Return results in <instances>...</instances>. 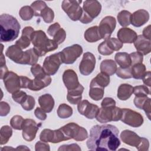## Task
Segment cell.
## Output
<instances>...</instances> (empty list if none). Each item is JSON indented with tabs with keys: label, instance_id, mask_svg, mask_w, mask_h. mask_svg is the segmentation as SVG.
I'll list each match as a JSON object with an SVG mask.
<instances>
[{
	"label": "cell",
	"instance_id": "obj_2",
	"mask_svg": "<svg viewBox=\"0 0 151 151\" xmlns=\"http://www.w3.org/2000/svg\"><path fill=\"white\" fill-rule=\"evenodd\" d=\"M1 42H10L16 39L19 33L21 25L17 19L6 14L0 16Z\"/></svg>",
	"mask_w": 151,
	"mask_h": 151
},
{
	"label": "cell",
	"instance_id": "obj_34",
	"mask_svg": "<svg viewBox=\"0 0 151 151\" xmlns=\"http://www.w3.org/2000/svg\"><path fill=\"white\" fill-rule=\"evenodd\" d=\"M131 16L132 14L129 11L123 10L117 16L118 22L123 27H127L131 24Z\"/></svg>",
	"mask_w": 151,
	"mask_h": 151
},
{
	"label": "cell",
	"instance_id": "obj_10",
	"mask_svg": "<svg viewBox=\"0 0 151 151\" xmlns=\"http://www.w3.org/2000/svg\"><path fill=\"white\" fill-rule=\"evenodd\" d=\"M116 25V19L111 16L104 17L100 22L98 27L99 32L101 39L107 40L114 30Z\"/></svg>",
	"mask_w": 151,
	"mask_h": 151
},
{
	"label": "cell",
	"instance_id": "obj_21",
	"mask_svg": "<svg viewBox=\"0 0 151 151\" xmlns=\"http://www.w3.org/2000/svg\"><path fill=\"white\" fill-rule=\"evenodd\" d=\"M118 39L123 44L133 43L136 39L137 38V34L133 29L124 27L120 28L117 34Z\"/></svg>",
	"mask_w": 151,
	"mask_h": 151
},
{
	"label": "cell",
	"instance_id": "obj_16",
	"mask_svg": "<svg viewBox=\"0 0 151 151\" xmlns=\"http://www.w3.org/2000/svg\"><path fill=\"white\" fill-rule=\"evenodd\" d=\"M51 82V77L44 73L35 76L34 80H31L28 88L32 91H39L43 88L48 86Z\"/></svg>",
	"mask_w": 151,
	"mask_h": 151
},
{
	"label": "cell",
	"instance_id": "obj_46",
	"mask_svg": "<svg viewBox=\"0 0 151 151\" xmlns=\"http://www.w3.org/2000/svg\"><path fill=\"white\" fill-rule=\"evenodd\" d=\"M116 73L117 77L123 79H127L132 77L131 74V67L127 68H122L119 67L117 68Z\"/></svg>",
	"mask_w": 151,
	"mask_h": 151
},
{
	"label": "cell",
	"instance_id": "obj_53",
	"mask_svg": "<svg viewBox=\"0 0 151 151\" xmlns=\"http://www.w3.org/2000/svg\"><path fill=\"white\" fill-rule=\"evenodd\" d=\"M58 150H81V148L76 143L61 146Z\"/></svg>",
	"mask_w": 151,
	"mask_h": 151
},
{
	"label": "cell",
	"instance_id": "obj_36",
	"mask_svg": "<svg viewBox=\"0 0 151 151\" xmlns=\"http://www.w3.org/2000/svg\"><path fill=\"white\" fill-rule=\"evenodd\" d=\"M73 114V109L68 105L63 103L60 104L57 109V115L60 118L67 119Z\"/></svg>",
	"mask_w": 151,
	"mask_h": 151
},
{
	"label": "cell",
	"instance_id": "obj_40",
	"mask_svg": "<svg viewBox=\"0 0 151 151\" xmlns=\"http://www.w3.org/2000/svg\"><path fill=\"white\" fill-rule=\"evenodd\" d=\"M24 122V119L22 116L19 115H15L13 116L10 120L11 126L15 130H22V125Z\"/></svg>",
	"mask_w": 151,
	"mask_h": 151
},
{
	"label": "cell",
	"instance_id": "obj_9",
	"mask_svg": "<svg viewBox=\"0 0 151 151\" xmlns=\"http://www.w3.org/2000/svg\"><path fill=\"white\" fill-rule=\"evenodd\" d=\"M62 63L59 52L47 57L44 61L42 68L47 74L53 76L57 72Z\"/></svg>",
	"mask_w": 151,
	"mask_h": 151
},
{
	"label": "cell",
	"instance_id": "obj_37",
	"mask_svg": "<svg viewBox=\"0 0 151 151\" xmlns=\"http://www.w3.org/2000/svg\"><path fill=\"white\" fill-rule=\"evenodd\" d=\"M19 14L22 20L28 21L33 17L34 15V12L31 6H24L20 9Z\"/></svg>",
	"mask_w": 151,
	"mask_h": 151
},
{
	"label": "cell",
	"instance_id": "obj_60",
	"mask_svg": "<svg viewBox=\"0 0 151 151\" xmlns=\"http://www.w3.org/2000/svg\"><path fill=\"white\" fill-rule=\"evenodd\" d=\"M149 140L143 137L142 143L140 146L137 149L139 151H146L149 150Z\"/></svg>",
	"mask_w": 151,
	"mask_h": 151
},
{
	"label": "cell",
	"instance_id": "obj_19",
	"mask_svg": "<svg viewBox=\"0 0 151 151\" xmlns=\"http://www.w3.org/2000/svg\"><path fill=\"white\" fill-rule=\"evenodd\" d=\"M133 43L137 52L141 53L143 55L150 52V40L145 38L143 35H138Z\"/></svg>",
	"mask_w": 151,
	"mask_h": 151
},
{
	"label": "cell",
	"instance_id": "obj_30",
	"mask_svg": "<svg viewBox=\"0 0 151 151\" xmlns=\"http://www.w3.org/2000/svg\"><path fill=\"white\" fill-rule=\"evenodd\" d=\"M85 40L89 42H94L101 40L97 26L91 27L88 28L84 32Z\"/></svg>",
	"mask_w": 151,
	"mask_h": 151
},
{
	"label": "cell",
	"instance_id": "obj_48",
	"mask_svg": "<svg viewBox=\"0 0 151 151\" xmlns=\"http://www.w3.org/2000/svg\"><path fill=\"white\" fill-rule=\"evenodd\" d=\"M129 55L131 59V66L137 63H142L143 61V55L139 52H134L130 53L129 54Z\"/></svg>",
	"mask_w": 151,
	"mask_h": 151
},
{
	"label": "cell",
	"instance_id": "obj_31",
	"mask_svg": "<svg viewBox=\"0 0 151 151\" xmlns=\"http://www.w3.org/2000/svg\"><path fill=\"white\" fill-rule=\"evenodd\" d=\"M110 83V76L103 73H99L96 77L92 79L90 84L102 88L107 87Z\"/></svg>",
	"mask_w": 151,
	"mask_h": 151
},
{
	"label": "cell",
	"instance_id": "obj_61",
	"mask_svg": "<svg viewBox=\"0 0 151 151\" xmlns=\"http://www.w3.org/2000/svg\"><path fill=\"white\" fill-rule=\"evenodd\" d=\"M142 79H143V83L145 85L150 87L151 86V83H150V71H146L145 75L144 76V77H143V78Z\"/></svg>",
	"mask_w": 151,
	"mask_h": 151
},
{
	"label": "cell",
	"instance_id": "obj_47",
	"mask_svg": "<svg viewBox=\"0 0 151 151\" xmlns=\"http://www.w3.org/2000/svg\"><path fill=\"white\" fill-rule=\"evenodd\" d=\"M98 51L100 54L103 55H109L114 52L109 48L106 40L99 44L98 46Z\"/></svg>",
	"mask_w": 151,
	"mask_h": 151
},
{
	"label": "cell",
	"instance_id": "obj_32",
	"mask_svg": "<svg viewBox=\"0 0 151 151\" xmlns=\"http://www.w3.org/2000/svg\"><path fill=\"white\" fill-rule=\"evenodd\" d=\"M146 67L142 63L131 66V74L135 79H142L146 73Z\"/></svg>",
	"mask_w": 151,
	"mask_h": 151
},
{
	"label": "cell",
	"instance_id": "obj_49",
	"mask_svg": "<svg viewBox=\"0 0 151 151\" xmlns=\"http://www.w3.org/2000/svg\"><path fill=\"white\" fill-rule=\"evenodd\" d=\"M27 93L22 90H18L12 94V97L15 102L21 104L22 101L25 99L27 96Z\"/></svg>",
	"mask_w": 151,
	"mask_h": 151
},
{
	"label": "cell",
	"instance_id": "obj_25",
	"mask_svg": "<svg viewBox=\"0 0 151 151\" xmlns=\"http://www.w3.org/2000/svg\"><path fill=\"white\" fill-rule=\"evenodd\" d=\"M83 91L84 87L81 84L74 90H67V99L68 101L72 104H78L81 101Z\"/></svg>",
	"mask_w": 151,
	"mask_h": 151
},
{
	"label": "cell",
	"instance_id": "obj_3",
	"mask_svg": "<svg viewBox=\"0 0 151 151\" xmlns=\"http://www.w3.org/2000/svg\"><path fill=\"white\" fill-rule=\"evenodd\" d=\"M31 42L34 45V51L39 57L44 56L58 48V44L53 40L49 39L41 30L35 31L32 34Z\"/></svg>",
	"mask_w": 151,
	"mask_h": 151
},
{
	"label": "cell",
	"instance_id": "obj_45",
	"mask_svg": "<svg viewBox=\"0 0 151 151\" xmlns=\"http://www.w3.org/2000/svg\"><path fill=\"white\" fill-rule=\"evenodd\" d=\"M52 37H53V40L58 45H59L64 41V40L66 38V32L63 28H60L54 34Z\"/></svg>",
	"mask_w": 151,
	"mask_h": 151
},
{
	"label": "cell",
	"instance_id": "obj_38",
	"mask_svg": "<svg viewBox=\"0 0 151 151\" xmlns=\"http://www.w3.org/2000/svg\"><path fill=\"white\" fill-rule=\"evenodd\" d=\"M47 6L46 3L42 1H37L32 2L31 5V7L32 8L34 12V15L35 17H40L41 12L44 8Z\"/></svg>",
	"mask_w": 151,
	"mask_h": 151
},
{
	"label": "cell",
	"instance_id": "obj_4",
	"mask_svg": "<svg viewBox=\"0 0 151 151\" xmlns=\"http://www.w3.org/2000/svg\"><path fill=\"white\" fill-rule=\"evenodd\" d=\"M122 115V109L116 106L101 107L96 116V120L101 123L110 122H117L120 120Z\"/></svg>",
	"mask_w": 151,
	"mask_h": 151
},
{
	"label": "cell",
	"instance_id": "obj_51",
	"mask_svg": "<svg viewBox=\"0 0 151 151\" xmlns=\"http://www.w3.org/2000/svg\"><path fill=\"white\" fill-rule=\"evenodd\" d=\"M10 111V106L9 104L5 102L1 101L0 103V115L1 116H6Z\"/></svg>",
	"mask_w": 151,
	"mask_h": 151
},
{
	"label": "cell",
	"instance_id": "obj_7",
	"mask_svg": "<svg viewBox=\"0 0 151 151\" xmlns=\"http://www.w3.org/2000/svg\"><path fill=\"white\" fill-rule=\"evenodd\" d=\"M60 53L63 63L66 64H73L83 53L82 47L78 44H74L64 48Z\"/></svg>",
	"mask_w": 151,
	"mask_h": 151
},
{
	"label": "cell",
	"instance_id": "obj_44",
	"mask_svg": "<svg viewBox=\"0 0 151 151\" xmlns=\"http://www.w3.org/2000/svg\"><path fill=\"white\" fill-rule=\"evenodd\" d=\"M53 136H54V130H52L48 129H45L41 132L40 135V139L41 141H42L44 142H47V143L52 142Z\"/></svg>",
	"mask_w": 151,
	"mask_h": 151
},
{
	"label": "cell",
	"instance_id": "obj_42",
	"mask_svg": "<svg viewBox=\"0 0 151 151\" xmlns=\"http://www.w3.org/2000/svg\"><path fill=\"white\" fill-rule=\"evenodd\" d=\"M109 48L113 51L120 50L123 47V43L116 38H110L107 40H105Z\"/></svg>",
	"mask_w": 151,
	"mask_h": 151
},
{
	"label": "cell",
	"instance_id": "obj_13",
	"mask_svg": "<svg viewBox=\"0 0 151 151\" xmlns=\"http://www.w3.org/2000/svg\"><path fill=\"white\" fill-rule=\"evenodd\" d=\"M3 81L5 87L9 93H14L21 88L20 77L12 71H8L4 77Z\"/></svg>",
	"mask_w": 151,
	"mask_h": 151
},
{
	"label": "cell",
	"instance_id": "obj_14",
	"mask_svg": "<svg viewBox=\"0 0 151 151\" xmlns=\"http://www.w3.org/2000/svg\"><path fill=\"white\" fill-rule=\"evenodd\" d=\"M99 109L100 108L97 105L90 103L87 100L81 101L77 105L78 112L88 119L96 118L99 111Z\"/></svg>",
	"mask_w": 151,
	"mask_h": 151
},
{
	"label": "cell",
	"instance_id": "obj_56",
	"mask_svg": "<svg viewBox=\"0 0 151 151\" xmlns=\"http://www.w3.org/2000/svg\"><path fill=\"white\" fill-rule=\"evenodd\" d=\"M61 28L60 24L58 22H55L52 25H51L48 29H47V33L48 34L51 36L52 37L54 35V34L57 32V31L58 29H59Z\"/></svg>",
	"mask_w": 151,
	"mask_h": 151
},
{
	"label": "cell",
	"instance_id": "obj_17",
	"mask_svg": "<svg viewBox=\"0 0 151 151\" xmlns=\"http://www.w3.org/2000/svg\"><path fill=\"white\" fill-rule=\"evenodd\" d=\"M63 81L67 90H74L77 88L80 84L77 74L74 70L71 69L66 70L64 72L63 74Z\"/></svg>",
	"mask_w": 151,
	"mask_h": 151
},
{
	"label": "cell",
	"instance_id": "obj_59",
	"mask_svg": "<svg viewBox=\"0 0 151 151\" xmlns=\"http://www.w3.org/2000/svg\"><path fill=\"white\" fill-rule=\"evenodd\" d=\"M19 77H20L21 88H28L30 85L31 80L25 76H19Z\"/></svg>",
	"mask_w": 151,
	"mask_h": 151
},
{
	"label": "cell",
	"instance_id": "obj_55",
	"mask_svg": "<svg viewBox=\"0 0 151 151\" xmlns=\"http://www.w3.org/2000/svg\"><path fill=\"white\" fill-rule=\"evenodd\" d=\"M45 113L46 112L44 110L38 107H37L34 111L35 116L41 120H45L46 119L47 114Z\"/></svg>",
	"mask_w": 151,
	"mask_h": 151
},
{
	"label": "cell",
	"instance_id": "obj_41",
	"mask_svg": "<svg viewBox=\"0 0 151 151\" xmlns=\"http://www.w3.org/2000/svg\"><path fill=\"white\" fill-rule=\"evenodd\" d=\"M35 101L34 98L31 96H27L25 99L21 103L22 107L27 111H30L32 110L35 106Z\"/></svg>",
	"mask_w": 151,
	"mask_h": 151
},
{
	"label": "cell",
	"instance_id": "obj_52",
	"mask_svg": "<svg viewBox=\"0 0 151 151\" xmlns=\"http://www.w3.org/2000/svg\"><path fill=\"white\" fill-rule=\"evenodd\" d=\"M148 97H137L135 96L134 99V104L136 107H137L139 109H142L143 106L145 104L146 100H147Z\"/></svg>",
	"mask_w": 151,
	"mask_h": 151
},
{
	"label": "cell",
	"instance_id": "obj_43",
	"mask_svg": "<svg viewBox=\"0 0 151 151\" xmlns=\"http://www.w3.org/2000/svg\"><path fill=\"white\" fill-rule=\"evenodd\" d=\"M133 93L137 97H146L150 94V91L146 86L140 85L133 87Z\"/></svg>",
	"mask_w": 151,
	"mask_h": 151
},
{
	"label": "cell",
	"instance_id": "obj_63",
	"mask_svg": "<svg viewBox=\"0 0 151 151\" xmlns=\"http://www.w3.org/2000/svg\"><path fill=\"white\" fill-rule=\"evenodd\" d=\"M16 149H19V150H29V149L26 146H18Z\"/></svg>",
	"mask_w": 151,
	"mask_h": 151
},
{
	"label": "cell",
	"instance_id": "obj_54",
	"mask_svg": "<svg viewBox=\"0 0 151 151\" xmlns=\"http://www.w3.org/2000/svg\"><path fill=\"white\" fill-rule=\"evenodd\" d=\"M35 150H50V145L47 143L42 141H39L36 143L35 146Z\"/></svg>",
	"mask_w": 151,
	"mask_h": 151
},
{
	"label": "cell",
	"instance_id": "obj_18",
	"mask_svg": "<svg viewBox=\"0 0 151 151\" xmlns=\"http://www.w3.org/2000/svg\"><path fill=\"white\" fill-rule=\"evenodd\" d=\"M120 139L124 143L137 149L142 143L143 137H140L133 131L124 130L120 134Z\"/></svg>",
	"mask_w": 151,
	"mask_h": 151
},
{
	"label": "cell",
	"instance_id": "obj_20",
	"mask_svg": "<svg viewBox=\"0 0 151 151\" xmlns=\"http://www.w3.org/2000/svg\"><path fill=\"white\" fill-rule=\"evenodd\" d=\"M149 14L145 9H139L132 14L131 24L136 27H139L146 24L149 19Z\"/></svg>",
	"mask_w": 151,
	"mask_h": 151
},
{
	"label": "cell",
	"instance_id": "obj_28",
	"mask_svg": "<svg viewBox=\"0 0 151 151\" xmlns=\"http://www.w3.org/2000/svg\"><path fill=\"white\" fill-rule=\"evenodd\" d=\"M133 93V87L128 84H122L117 90V96L120 100H127Z\"/></svg>",
	"mask_w": 151,
	"mask_h": 151
},
{
	"label": "cell",
	"instance_id": "obj_26",
	"mask_svg": "<svg viewBox=\"0 0 151 151\" xmlns=\"http://www.w3.org/2000/svg\"><path fill=\"white\" fill-rule=\"evenodd\" d=\"M39 56L35 52L34 48H30L24 52V55L20 64H28L33 65L37 63Z\"/></svg>",
	"mask_w": 151,
	"mask_h": 151
},
{
	"label": "cell",
	"instance_id": "obj_35",
	"mask_svg": "<svg viewBox=\"0 0 151 151\" xmlns=\"http://www.w3.org/2000/svg\"><path fill=\"white\" fill-rule=\"evenodd\" d=\"M12 134V130L9 126H3L0 130V144H6Z\"/></svg>",
	"mask_w": 151,
	"mask_h": 151
},
{
	"label": "cell",
	"instance_id": "obj_22",
	"mask_svg": "<svg viewBox=\"0 0 151 151\" xmlns=\"http://www.w3.org/2000/svg\"><path fill=\"white\" fill-rule=\"evenodd\" d=\"M34 32V28L31 27H25L22 31V35L21 38L15 42V44L19 46L22 50L28 47L30 45L31 35Z\"/></svg>",
	"mask_w": 151,
	"mask_h": 151
},
{
	"label": "cell",
	"instance_id": "obj_23",
	"mask_svg": "<svg viewBox=\"0 0 151 151\" xmlns=\"http://www.w3.org/2000/svg\"><path fill=\"white\" fill-rule=\"evenodd\" d=\"M22 50L16 44L9 46L5 52V55L14 62L20 64L24 55Z\"/></svg>",
	"mask_w": 151,
	"mask_h": 151
},
{
	"label": "cell",
	"instance_id": "obj_50",
	"mask_svg": "<svg viewBox=\"0 0 151 151\" xmlns=\"http://www.w3.org/2000/svg\"><path fill=\"white\" fill-rule=\"evenodd\" d=\"M0 71H1V76L0 78L3 80L4 77L5 75L8 72V70L6 66V63H5V58L4 57L3 52H1V68H0Z\"/></svg>",
	"mask_w": 151,
	"mask_h": 151
},
{
	"label": "cell",
	"instance_id": "obj_57",
	"mask_svg": "<svg viewBox=\"0 0 151 151\" xmlns=\"http://www.w3.org/2000/svg\"><path fill=\"white\" fill-rule=\"evenodd\" d=\"M142 109L145 111L148 119H150V99L149 97H148L146 100L145 104L143 106Z\"/></svg>",
	"mask_w": 151,
	"mask_h": 151
},
{
	"label": "cell",
	"instance_id": "obj_6",
	"mask_svg": "<svg viewBox=\"0 0 151 151\" xmlns=\"http://www.w3.org/2000/svg\"><path fill=\"white\" fill-rule=\"evenodd\" d=\"M81 1L64 0L62 2L61 7L68 17L73 21L79 20L83 14V9L80 4Z\"/></svg>",
	"mask_w": 151,
	"mask_h": 151
},
{
	"label": "cell",
	"instance_id": "obj_39",
	"mask_svg": "<svg viewBox=\"0 0 151 151\" xmlns=\"http://www.w3.org/2000/svg\"><path fill=\"white\" fill-rule=\"evenodd\" d=\"M40 17L42 18L45 22L51 23L54 18V11L50 8L47 6L41 12Z\"/></svg>",
	"mask_w": 151,
	"mask_h": 151
},
{
	"label": "cell",
	"instance_id": "obj_8",
	"mask_svg": "<svg viewBox=\"0 0 151 151\" xmlns=\"http://www.w3.org/2000/svg\"><path fill=\"white\" fill-rule=\"evenodd\" d=\"M120 120L133 127H139L143 123V117L139 113L129 109H122Z\"/></svg>",
	"mask_w": 151,
	"mask_h": 151
},
{
	"label": "cell",
	"instance_id": "obj_12",
	"mask_svg": "<svg viewBox=\"0 0 151 151\" xmlns=\"http://www.w3.org/2000/svg\"><path fill=\"white\" fill-rule=\"evenodd\" d=\"M95 65V56L90 52H86L83 54L82 60L80 63V72L82 75L88 76L93 71Z\"/></svg>",
	"mask_w": 151,
	"mask_h": 151
},
{
	"label": "cell",
	"instance_id": "obj_27",
	"mask_svg": "<svg viewBox=\"0 0 151 151\" xmlns=\"http://www.w3.org/2000/svg\"><path fill=\"white\" fill-rule=\"evenodd\" d=\"M117 65L113 60H104L100 64V69L101 73H103L108 76L113 75L117 70Z\"/></svg>",
	"mask_w": 151,
	"mask_h": 151
},
{
	"label": "cell",
	"instance_id": "obj_1",
	"mask_svg": "<svg viewBox=\"0 0 151 151\" xmlns=\"http://www.w3.org/2000/svg\"><path fill=\"white\" fill-rule=\"evenodd\" d=\"M119 132L111 124L95 125L90 129L87 146L91 150H116L120 145Z\"/></svg>",
	"mask_w": 151,
	"mask_h": 151
},
{
	"label": "cell",
	"instance_id": "obj_33",
	"mask_svg": "<svg viewBox=\"0 0 151 151\" xmlns=\"http://www.w3.org/2000/svg\"><path fill=\"white\" fill-rule=\"evenodd\" d=\"M104 93V88L93 84H90L89 96L93 100L99 101L102 99V98L103 97Z\"/></svg>",
	"mask_w": 151,
	"mask_h": 151
},
{
	"label": "cell",
	"instance_id": "obj_11",
	"mask_svg": "<svg viewBox=\"0 0 151 151\" xmlns=\"http://www.w3.org/2000/svg\"><path fill=\"white\" fill-rule=\"evenodd\" d=\"M41 124H38L35 120L31 119H24L22 125V137L28 141L33 140Z\"/></svg>",
	"mask_w": 151,
	"mask_h": 151
},
{
	"label": "cell",
	"instance_id": "obj_24",
	"mask_svg": "<svg viewBox=\"0 0 151 151\" xmlns=\"http://www.w3.org/2000/svg\"><path fill=\"white\" fill-rule=\"evenodd\" d=\"M38 103L41 108L46 113H50L54 106V100L50 94H45L39 97Z\"/></svg>",
	"mask_w": 151,
	"mask_h": 151
},
{
	"label": "cell",
	"instance_id": "obj_58",
	"mask_svg": "<svg viewBox=\"0 0 151 151\" xmlns=\"http://www.w3.org/2000/svg\"><path fill=\"white\" fill-rule=\"evenodd\" d=\"M101 107H109L116 106V101L112 98L106 97L103 100L101 103Z\"/></svg>",
	"mask_w": 151,
	"mask_h": 151
},
{
	"label": "cell",
	"instance_id": "obj_15",
	"mask_svg": "<svg viewBox=\"0 0 151 151\" xmlns=\"http://www.w3.org/2000/svg\"><path fill=\"white\" fill-rule=\"evenodd\" d=\"M101 4L97 1H85L83 6V12L93 20L100 13Z\"/></svg>",
	"mask_w": 151,
	"mask_h": 151
},
{
	"label": "cell",
	"instance_id": "obj_29",
	"mask_svg": "<svg viewBox=\"0 0 151 151\" xmlns=\"http://www.w3.org/2000/svg\"><path fill=\"white\" fill-rule=\"evenodd\" d=\"M115 61L122 68L131 67V59L129 54L124 52H117L114 57Z\"/></svg>",
	"mask_w": 151,
	"mask_h": 151
},
{
	"label": "cell",
	"instance_id": "obj_5",
	"mask_svg": "<svg viewBox=\"0 0 151 151\" xmlns=\"http://www.w3.org/2000/svg\"><path fill=\"white\" fill-rule=\"evenodd\" d=\"M60 128L67 140L73 139L76 141H83L88 137L87 130L75 123H69Z\"/></svg>",
	"mask_w": 151,
	"mask_h": 151
},
{
	"label": "cell",
	"instance_id": "obj_62",
	"mask_svg": "<svg viewBox=\"0 0 151 151\" xmlns=\"http://www.w3.org/2000/svg\"><path fill=\"white\" fill-rule=\"evenodd\" d=\"M143 35L145 38L150 40V25L145 27L143 30Z\"/></svg>",
	"mask_w": 151,
	"mask_h": 151
}]
</instances>
